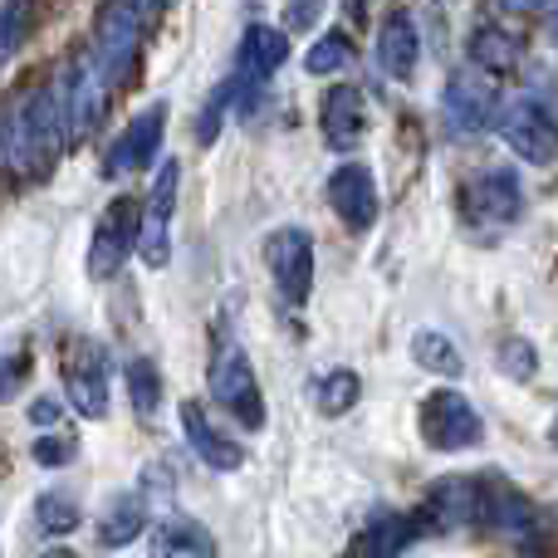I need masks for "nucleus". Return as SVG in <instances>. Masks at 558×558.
Instances as JSON below:
<instances>
[{
  "label": "nucleus",
  "instance_id": "nucleus-32",
  "mask_svg": "<svg viewBox=\"0 0 558 558\" xmlns=\"http://www.w3.org/2000/svg\"><path fill=\"white\" fill-rule=\"evenodd\" d=\"M74 451H78L74 436H39L35 441V461L49 465V471H54V465H69L74 461Z\"/></svg>",
  "mask_w": 558,
  "mask_h": 558
},
{
  "label": "nucleus",
  "instance_id": "nucleus-33",
  "mask_svg": "<svg viewBox=\"0 0 558 558\" xmlns=\"http://www.w3.org/2000/svg\"><path fill=\"white\" fill-rule=\"evenodd\" d=\"M20 383H25V357L0 353V402H15Z\"/></svg>",
  "mask_w": 558,
  "mask_h": 558
},
{
  "label": "nucleus",
  "instance_id": "nucleus-16",
  "mask_svg": "<svg viewBox=\"0 0 558 558\" xmlns=\"http://www.w3.org/2000/svg\"><path fill=\"white\" fill-rule=\"evenodd\" d=\"M373 59L387 78H397V84H407V78L416 74V64H422V29H416V20L407 15V10H392V15L377 25Z\"/></svg>",
  "mask_w": 558,
  "mask_h": 558
},
{
  "label": "nucleus",
  "instance_id": "nucleus-24",
  "mask_svg": "<svg viewBox=\"0 0 558 558\" xmlns=\"http://www.w3.org/2000/svg\"><path fill=\"white\" fill-rule=\"evenodd\" d=\"M412 357L436 377H461L465 373L461 348H456L446 333H436V328H416L412 333Z\"/></svg>",
  "mask_w": 558,
  "mask_h": 558
},
{
  "label": "nucleus",
  "instance_id": "nucleus-20",
  "mask_svg": "<svg viewBox=\"0 0 558 558\" xmlns=\"http://www.w3.org/2000/svg\"><path fill=\"white\" fill-rule=\"evenodd\" d=\"M475 505H481V481H441L426 495V514L436 530H465L475 524Z\"/></svg>",
  "mask_w": 558,
  "mask_h": 558
},
{
  "label": "nucleus",
  "instance_id": "nucleus-34",
  "mask_svg": "<svg viewBox=\"0 0 558 558\" xmlns=\"http://www.w3.org/2000/svg\"><path fill=\"white\" fill-rule=\"evenodd\" d=\"M59 416H64L59 412V397H35V402H29V422H35L39 432H54Z\"/></svg>",
  "mask_w": 558,
  "mask_h": 558
},
{
  "label": "nucleus",
  "instance_id": "nucleus-1",
  "mask_svg": "<svg viewBox=\"0 0 558 558\" xmlns=\"http://www.w3.org/2000/svg\"><path fill=\"white\" fill-rule=\"evenodd\" d=\"M143 54V15L133 10V0H108L94 20V64L104 69L108 88L128 84Z\"/></svg>",
  "mask_w": 558,
  "mask_h": 558
},
{
  "label": "nucleus",
  "instance_id": "nucleus-19",
  "mask_svg": "<svg viewBox=\"0 0 558 558\" xmlns=\"http://www.w3.org/2000/svg\"><path fill=\"white\" fill-rule=\"evenodd\" d=\"M289 59V35L275 25H251L241 39V84L260 88L270 74H279Z\"/></svg>",
  "mask_w": 558,
  "mask_h": 558
},
{
  "label": "nucleus",
  "instance_id": "nucleus-38",
  "mask_svg": "<svg viewBox=\"0 0 558 558\" xmlns=\"http://www.w3.org/2000/svg\"><path fill=\"white\" fill-rule=\"evenodd\" d=\"M549 29H554V45H558V15H554V20H549Z\"/></svg>",
  "mask_w": 558,
  "mask_h": 558
},
{
  "label": "nucleus",
  "instance_id": "nucleus-35",
  "mask_svg": "<svg viewBox=\"0 0 558 558\" xmlns=\"http://www.w3.org/2000/svg\"><path fill=\"white\" fill-rule=\"evenodd\" d=\"M314 15H318V0H289V25L294 29L314 25Z\"/></svg>",
  "mask_w": 558,
  "mask_h": 558
},
{
  "label": "nucleus",
  "instance_id": "nucleus-26",
  "mask_svg": "<svg viewBox=\"0 0 558 558\" xmlns=\"http://www.w3.org/2000/svg\"><path fill=\"white\" fill-rule=\"evenodd\" d=\"M348 64H353V39H348L343 29H328V35H318L314 45H308V54H304V69H308L314 78L343 74Z\"/></svg>",
  "mask_w": 558,
  "mask_h": 558
},
{
  "label": "nucleus",
  "instance_id": "nucleus-36",
  "mask_svg": "<svg viewBox=\"0 0 558 558\" xmlns=\"http://www.w3.org/2000/svg\"><path fill=\"white\" fill-rule=\"evenodd\" d=\"M510 15H539V10H549V0H500Z\"/></svg>",
  "mask_w": 558,
  "mask_h": 558
},
{
  "label": "nucleus",
  "instance_id": "nucleus-11",
  "mask_svg": "<svg viewBox=\"0 0 558 558\" xmlns=\"http://www.w3.org/2000/svg\"><path fill=\"white\" fill-rule=\"evenodd\" d=\"M162 128H167V104H147L104 153V177H128V172H143L147 162H157Z\"/></svg>",
  "mask_w": 558,
  "mask_h": 558
},
{
  "label": "nucleus",
  "instance_id": "nucleus-40",
  "mask_svg": "<svg viewBox=\"0 0 558 558\" xmlns=\"http://www.w3.org/2000/svg\"><path fill=\"white\" fill-rule=\"evenodd\" d=\"M162 5H172V0H162Z\"/></svg>",
  "mask_w": 558,
  "mask_h": 558
},
{
  "label": "nucleus",
  "instance_id": "nucleus-6",
  "mask_svg": "<svg viewBox=\"0 0 558 558\" xmlns=\"http://www.w3.org/2000/svg\"><path fill=\"white\" fill-rule=\"evenodd\" d=\"M54 162V153L45 147L35 128V113H29V98H15V104L0 108V172L5 177H39Z\"/></svg>",
  "mask_w": 558,
  "mask_h": 558
},
{
  "label": "nucleus",
  "instance_id": "nucleus-30",
  "mask_svg": "<svg viewBox=\"0 0 558 558\" xmlns=\"http://www.w3.org/2000/svg\"><path fill=\"white\" fill-rule=\"evenodd\" d=\"M500 373L514 377V383H530L539 373V353H534L530 338H505L500 343Z\"/></svg>",
  "mask_w": 558,
  "mask_h": 558
},
{
  "label": "nucleus",
  "instance_id": "nucleus-9",
  "mask_svg": "<svg viewBox=\"0 0 558 558\" xmlns=\"http://www.w3.org/2000/svg\"><path fill=\"white\" fill-rule=\"evenodd\" d=\"M177 192H182V162H177V157H167V162L157 167L153 192H147L143 221H137V255H143L153 270H162L167 251H172V241H167V226H172Z\"/></svg>",
  "mask_w": 558,
  "mask_h": 558
},
{
  "label": "nucleus",
  "instance_id": "nucleus-21",
  "mask_svg": "<svg viewBox=\"0 0 558 558\" xmlns=\"http://www.w3.org/2000/svg\"><path fill=\"white\" fill-rule=\"evenodd\" d=\"M147 544H153V558H216L211 534L196 520H162Z\"/></svg>",
  "mask_w": 558,
  "mask_h": 558
},
{
  "label": "nucleus",
  "instance_id": "nucleus-4",
  "mask_svg": "<svg viewBox=\"0 0 558 558\" xmlns=\"http://www.w3.org/2000/svg\"><path fill=\"white\" fill-rule=\"evenodd\" d=\"M137 221H143V206L133 196H118L108 202V211L98 216L94 241H88V275L94 279H113L128 265V255L137 251Z\"/></svg>",
  "mask_w": 558,
  "mask_h": 558
},
{
  "label": "nucleus",
  "instance_id": "nucleus-29",
  "mask_svg": "<svg viewBox=\"0 0 558 558\" xmlns=\"http://www.w3.org/2000/svg\"><path fill=\"white\" fill-rule=\"evenodd\" d=\"M35 520L45 534H69L78 524V505L69 495H39L35 500Z\"/></svg>",
  "mask_w": 558,
  "mask_h": 558
},
{
  "label": "nucleus",
  "instance_id": "nucleus-23",
  "mask_svg": "<svg viewBox=\"0 0 558 558\" xmlns=\"http://www.w3.org/2000/svg\"><path fill=\"white\" fill-rule=\"evenodd\" d=\"M520 54H524V39L510 35V29H500V25H481L471 35V59L481 69H490V74L514 69V64H520Z\"/></svg>",
  "mask_w": 558,
  "mask_h": 558
},
{
  "label": "nucleus",
  "instance_id": "nucleus-17",
  "mask_svg": "<svg viewBox=\"0 0 558 558\" xmlns=\"http://www.w3.org/2000/svg\"><path fill=\"white\" fill-rule=\"evenodd\" d=\"M318 128H324V143L333 153H353L363 143L367 128V104L353 84H328L324 104H318Z\"/></svg>",
  "mask_w": 558,
  "mask_h": 558
},
{
  "label": "nucleus",
  "instance_id": "nucleus-8",
  "mask_svg": "<svg viewBox=\"0 0 558 558\" xmlns=\"http://www.w3.org/2000/svg\"><path fill=\"white\" fill-rule=\"evenodd\" d=\"M495 113H500V98H495L490 78L475 74V69H461V74H451V84H446V94H441L446 133L475 137V133H485V128H490Z\"/></svg>",
  "mask_w": 558,
  "mask_h": 558
},
{
  "label": "nucleus",
  "instance_id": "nucleus-25",
  "mask_svg": "<svg viewBox=\"0 0 558 558\" xmlns=\"http://www.w3.org/2000/svg\"><path fill=\"white\" fill-rule=\"evenodd\" d=\"M357 397H363V383H357L353 367H333V373H318V377H314V407H318L324 416L353 412Z\"/></svg>",
  "mask_w": 558,
  "mask_h": 558
},
{
  "label": "nucleus",
  "instance_id": "nucleus-10",
  "mask_svg": "<svg viewBox=\"0 0 558 558\" xmlns=\"http://www.w3.org/2000/svg\"><path fill=\"white\" fill-rule=\"evenodd\" d=\"M520 206H524V192L510 167H485L461 192V211H465V221H475V226H510L514 216H520Z\"/></svg>",
  "mask_w": 558,
  "mask_h": 558
},
{
  "label": "nucleus",
  "instance_id": "nucleus-12",
  "mask_svg": "<svg viewBox=\"0 0 558 558\" xmlns=\"http://www.w3.org/2000/svg\"><path fill=\"white\" fill-rule=\"evenodd\" d=\"M475 524L495 534V539H510V544H534L539 539V520H534L530 500L520 490L500 481H481V505H475Z\"/></svg>",
  "mask_w": 558,
  "mask_h": 558
},
{
  "label": "nucleus",
  "instance_id": "nucleus-28",
  "mask_svg": "<svg viewBox=\"0 0 558 558\" xmlns=\"http://www.w3.org/2000/svg\"><path fill=\"white\" fill-rule=\"evenodd\" d=\"M25 35H29V0H5L0 5V69L20 54Z\"/></svg>",
  "mask_w": 558,
  "mask_h": 558
},
{
  "label": "nucleus",
  "instance_id": "nucleus-37",
  "mask_svg": "<svg viewBox=\"0 0 558 558\" xmlns=\"http://www.w3.org/2000/svg\"><path fill=\"white\" fill-rule=\"evenodd\" d=\"M39 558H78V554H74V549H45Z\"/></svg>",
  "mask_w": 558,
  "mask_h": 558
},
{
  "label": "nucleus",
  "instance_id": "nucleus-22",
  "mask_svg": "<svg viewBox=\"0 0 558 558\" xmlns=\"http://www.w3.org/2000/svg\"><path fill=\"white\" fill-rule=\"evenodd\" d=\"M147 510H143V495H113L108 510L98 514V544L104 549H128V544L143 534Z\"/></svg>",
  "mask_w": 558,
  "mask_h": 558
},
{
  "label": "nucleus",
  "instance_id": "nucleus-39",
  "mask_svg": "<svg viewBox=\"0 0 558 558\" xmlns=\"http://www.w3.org/2000/svg\"><path fill=\"white\" fill-rule=\"evenodd\" d=\"M554 446H558V426H554Z\"/></svg>",
  "mask_w": 558,
  "mask_h": 558
},
{
  "label": "nucleus",
  "instance_id": "nucleus-18",
  "mask_svg": "<svg viewBox=\"0 0 558 558\" xmlns=\"http://www.w3.org/2000/svg\"><path fill=\"white\" fill-rule=\"evenodd\" d=\"M182 432H186V441H192V451L202 456L211 471H241L245 465V451L202 412V402H182Z\"/></svg>",
  "mask_w": 558,
  "mask_h": 558
},
{
  "label": "nucleus",
  "instance_id": "nucleus-14",
  "mask_svg": "<svg viewBox=\"0 0 558 558\" xmlns=\"http://www.w3.org/2000/svg\"><path fill=\"white\" fill-rule=\"evenodd\" d=\"M64 108H69V137H94L108 108V78L94 64V54H78L64 74Z\"/></svg>",
  "mask_w": 558,
  "mask_h": 558
},
{
  "label": "nucleus",
  "instance_id": "nucleus-5",
  "mask_svg": "<svg viewBox=\"0 0 558 558\" xmlns=\"http://www.w3.org/2000/svg\"><path fill=\"white\" fill-rule=\"evenodd\" d=\"M265 265H270L279 294L289 304H308V294H314V235L304 226H279L265 235Z\"/></svg>",
  "mask_w": 558,
  "mask_h": 558
},
{
  "label": "nucleus",
  "instance_id": "nucleus-3",
  "mask_svg": "<svg viewBox=\"0 0 558 558\" xmlns=\"http://www.w3.org/2000/svg\"><path fill=\"white\" fill-rule=\"evenodd\" d=\"M416 426H422V441L432 446V451H471V446H481L485 436V422L481 412H475L471 402H465V392H456V387H436L432 397L422 402V412H416Z\"/></svg>",
  "mask_w": 558,
  "mask_h": 558
},
{
  "label": "nucleus",
  "instance_id": "nucleus-7",
  "mask_svg": "<svg viewBox=\"0 0 558 558\" xmlns=\"http://www.w3.org/2000/svg\"><path fill=\"white\" fill-rule=\"evenodd\" d=\"M500 137L510 143V153L530 167H549L558 157V123L544 104L534 98H520L500 113Z\"/></svg>",
  "mask_w": 558,
  "mask_h": 558
},
{
  "label": "nucleus",
  "instance_id": "nucleus-13",
  "mask_svg": "<svg viewBox=\"0 0 558 558\" xmlns=\"http://www.w3.org/2000/svg\"><path fill=\"white\" fill-rule=\"evenodd\" d=\"M328 206H333V216L348 226V231H373L377 221V206H383V196H377V177L373 167L363 162H343L333 177H328Z\"/></svg>",
  "mask_w": 558,
  "mask_h": 558
},
{
  "label": "nucleus",
  "instance_id": "nucleus-15",
  "mask_svg": "<svg viewBox=\"0 0 558 558\" xmlns=\"http://www.w3.org/2000/svg\"><path fill=\"white\" fill-rule=\"evenodd\" d=\"M64 392L74 402L78 416H104L108 412V363H104V348L78 338L69 348V363H64Z\"/></svg>",
  "mask_w": 558,
  "mask_h": 558
},
{
  "label": "nucleus",
  "instance_id": "nucleus-27",
  "mask_svg": "<svg viewBox=\"0 0 558 558\" xmlns=\"http://www.w3.org/2000/svg\"><path fill=\"white\" fill-rule=\"evenodd\" d=\"M128 397H133L137 416H157V407H162V377H157L153 357H133L128 363Z\"/></svg>",
  "mask_w": 558,
  "mask_h": 558
},
{
  "label": "nucleus",
  "instance_id": "nucleus-31",
  "mask_svg": "<svg viewBox=\"0 0 558 558\" xmlns=\"http://www.w3.org/2000/svg\"><path fill=\"white\" fill-rule=\"evenodd\" d=\"M235 88H241V78H231V84H221L211 98H206L202 118H196V143H216V133H221V123H226V108H231Z\"/></svg>",
  "mask_w": 558,
  "mask_h": 558
},
{
  "label": "nucleus",
  "instance_id": "nucleus-2",
  "mask_svg": "<svg viewBox=\"0 0 558 558\" xmlns=\"http://www.w3.org/2000/svg\"><path fill=\"white\" fill-rule=\"evenodd\" d=\"M211 397L226 416H235L241 426L260 432L265 426V392H260V377H255L251 357H245L241 343L226 338L211 357Z\"/></svg>",
  "mask_w": 558,
  "mask_h": 558
}]
</instances>
